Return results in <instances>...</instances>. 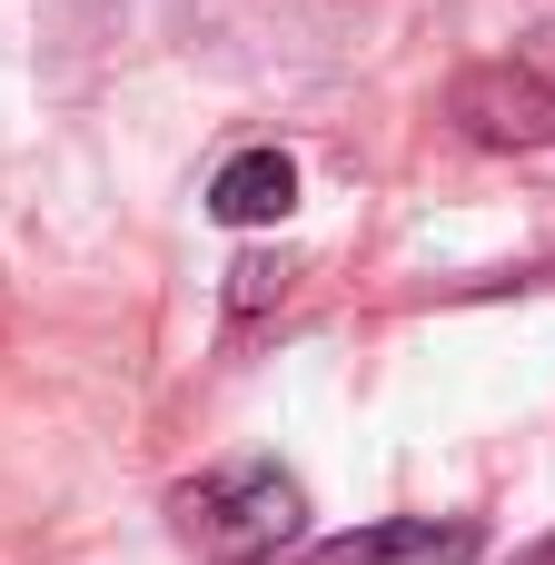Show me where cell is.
Listing matches in <instances>:
<instances>
[{
  "label": "cell",
  "mask_w": 555,
  "mask_h": 565,
  "mask_svg": "<svg viewBox=\"0 0 555 565\" xmlns=\"http://www.w3.org/2000/svg\"><path fill=\"white\" fill-rule=\"evenodd\" d=\"M169 526L209 565H278L308 536V487L268 457H238V467H209V477L169 487Z\"/></svg>",
  "instance_id": "1"
},
{
  "label": "cell",
  "mask_w": 555,
  "mask_h": 565,
  "mask_svg": "<svg viewBox=\"0 0 555 565\" xmlns=\"http://www.w3.org/2000/svg\"><path fill=\"white\" fill-rule=\"evenodd\" d=\"M447 119L477 149H555V79L526 60H477V70H457Z\"/></svg>",
  "instance_id": "2"
},
{
  "label": "cell",
  "mask_w": 555,
  "mask_h": 565,
  "mask_svg": "<svg viewBox=\"0 0 555 565\" xmlns=\"http://www.w3.org/2000/svg\"><path fill=\"white\" fill-rule=\"evenodd\" d=\"M477 556H487L477 516H377V526H348V536L308 546L298 565H477Z\"/></svg>",
  "instance_id": "3"
},
{
  "label": "cell",
  "mask_w": 555,
  "mask_h": 565,
  "mask_svg": "<svg viewBox=\"0 0 555 565\" xmlns=\"http://www.w3.org/2000/svg\"><path fill=\"white\" fill-rule=\"evenodd\" d=\"M209 209H218L228 228H268V218H288V209H298V159H288V149H238V159L209 179Z\"/></svg>",
  "instance_id": "4"
},
{
  "label": "cell",
  "mask_w": 555,
  "mask_h": 565,
  "mask_svg": "<svg viewBox=\"0 0 555 565\" xmlns=\"http://www.w3.org/2000/svg\"><path fill=\"white\" fill-rule=\"evenodd\" d=\"M288 278H298V268H288L278 248H248V258L228 268V308H238V318H258V308H278V298H288Z\"/></svg>",
  "instance_id": "5"
},
{
  "label": "cell",
  "mask_w": 555,
  "mask_h": 565,
  "mask_svg": "<svg viewBox=\"0 0 555 565\" xmlns=\"http://www.w3.org/2000/svg\"><path fill=\"white\" fill-rule=\"evenodd\" d=\"M516 565H555V536H546V546H526V556H516Z\"/></svg>",
  "instance_id": "6"
}]
</instances>
